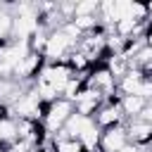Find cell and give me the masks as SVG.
I'll list each match as a JSON object with an SVG mask.
<instances>
[{
    "label": "cell",
    "mask_w": 152,
    "mask_h": 152,
    "mask_svg": "<svg viewBox=\"0 0 152 152\" xmlns=\"http://www.w3.org/2000/svg\"><path fill=\"white\" fill-rule=\"evenodd\" d=\"M126 142H128V135H126V124H124V126L102 131V133H100V145H97V147H100L102 152H119Z\"/></svg>",
    "instance_id": "cell-5"
},
{
    "label": "cell",
    "mask_w": 152,
    "mask_h": 152,
    "mask_svg": "<svg viewBox=\"0 0 152 152\" xmlns=\"http://www.w3.org/2000/svg\"><path fill=\"white\" fill-rule=\"evenodd\" d=\"M48 36H50V31H43V28H38L31 38H28V48H31V52H38V55H45V45H48Z\"/></svg>",
    "instance_id": "cell-10"
},
{
    "label": "cell",
    "mask_w": 152,
    "mask_h": 152,
    "mask_svg": "<svg viewBox=\"0 0 152 152\" xmlns=\"http://www.w3.org/2000/svg\"><path fill=\"white\" fill-rule=\"evenodd\" d=\"M71 114H74V102H69L64 97H57L55 102H48V109H45V116H43L45 131L50 135L62 131L66 126V121L71 119Z\"/></svg>",
    "instance_id": "cell-1"
},
{
    "label": "cell",
    "mask_w": 152,
    "mask_h": 152,
    "mask_svg": "<svg viewBox=\"0 0 152 152\" xmlns=\"http://www.w3.org/2000/svg\"><path fill=\"white\" fill-rule=\"evenodd\" d=\"M102 102H104V97H102L97 90H93V88H88V86H86V88L78 93L76 102H74V112H76V114H81V116L93 119V116L97 114V109L102 107Z\"/></svg>",
    "instance_id": "cell-3"
},
{
    "label": "cell",
    "mask_w": 152,
    "mask_h": 152,
    "mask_svg": "<svg viewBox=\"0 0 152 152\" xmlns=\"http://www.w3.org/2000/svg\"><path fill=\"white\" fill-rule=\"evenodd\" d=\"M66 64H69V69L74 71V76H86V74L93 69V64L88 62V57H86L83 52H78V50H74V52L66 57Z\"/></svg>",
    "instance_id": "cell-8"
},
{
    "label": "cell",
    "mask_w": 152,
    "mask_h": 152,
    "mask_svg": "<svg viewBox=\"0 0 152 152\" xmlns=\"http://www.w3.org/2000/svg\"><path fill=\"white\" fill-rule=\"evenodd\" d=\"M142 43H145L147 48H152V21L147 24V31H145V36H142Z\"/></svg>",
    "instance_id": "cell-13"
},
{
    "label": "cell",
    "mask_w": 152,
    "mask_h": 152,
    "mask_svg": "<svg viewBox=\"0 0 152 152\" xmlns=\"http://www.w3.org/2000/svg\"><path fill=\"white\" fill-rule=\"evenodd\" d=\"M83 88H86V76H71V78L66 81L64 90H62V97L69 100V102H76V97H78V93H81Z\"/></svg>",
    "instance_id": "cell-9"
},
{
    "label": "cell",
    "mask_w": 152,
    "mask_h": 152,
    "mask_svg": "<svg viewBox=\"0 0 152 152\" xmlns=\"http://www.w3.org/2000/svg\"><path fill=\"white\" fill-rule=\"evenodd\" d=\"M97 10H100V2H97V0H83V2H76L74 19H76V17H97Z\"/></svg>",
    "instance_id": "cell-11"
},
{
    "label": "cell",
    "mask_w": 152,
    "mask_h": 152,
    "mask_svg": "<svg viewBox=\"0 0 152 152\" xmlns=\"http://www.w3.org/2000/svg\"><path fill=\"white\" fill-rule=\"evenodd\" d=\"M119 152H145V150H142L140 145H133V142H126V145H124V147H121Z\"/></svg>",
    "instance_id": "cell-14"
},
{
    "label": "cell",
    "mask_w": 152,
    "mask_h": 152,
    "mask_svg": "<svg viewBox=\"0 0 152 152\" xmlns=\"http://www.w3.org/2000/svg\"><path fill=\"white\" fill-rule=\"evenodd\" d=\"M126 135H128V142H133V145H140V147L152 145V126L142 119L126 121Z\"/></svg>",
    "instance_id": "cell-4"
},
{
    "label": "cell",
    "mask_w": 152,
    "mask_h": 152,
    "mask_svg": "<svg viewBox=\"0 0 152 152\" xmlns=\"http://www.w3.org/2000/svg\"><path fill=\"white\" fill-rule=\"evenodd\" d=\"M150 81H152V76H150Z\"/></svg>",
    "instance_id": "cell-15"
},
{
    "label": "cell",
    "mask_w": 152,
    "mask_h": 152,
    "mask_svg": "<svg viewBox=\"0 0 152 152\" xmlns=\"http://www.w3.org/2000/svg\"><path fill=\"white\" fill-rule=\"evenodd\" d=\"M145 107H147V100L140 97V95H124V97H121V109H124L126 121L140 119V114L145 112Z\"/></svg>",
    "instance_id": "cell-6"
},
{
    "label": "cell",
    "mask_w": 152,
    "mask_h": 152,
    "mask_svg": "<svg viewBox=\"0 0 152 152\" xmlns=\"http://www.w3.org/2000/svg\"><path fill=\"white\" fill-rule=\"evenodd\" d=\"M140 119H142V121H147V124L152 126V102H147V107H145V112L140 114Z\"/></svg>",
    "instance_id": "cell-12"
},
{
    "label": "cell",
    "mask_w": 152,
    "mask_h": 152,
    "mask_svg": "<svg viewBox=\"0 0 152 152\" xmlns=\"http://www.w3.org/2000/svg\"><path fill=\"white\" fill-rule=\"evenodd\" d=\"M95 126L100 131H109V128H116V126H124L126 124V116H124V109L121 104H109V102H102V107L97 109V114L93 116Z\"/></svg>",
    "instance_id": "cell-2"
},
{
    "label": "cell",
    "mask_w": 152,
    "mask_h": 152,
    "mask_svg": "<svg viewBox=\"0 0 152 152\" xmlns=\"http://www.w3.org/2000/svg\"><path fill=\"white\" fill-rule=\"evenodd\" d=\"M52 138H55V142H57V152H88L86 145H83L78 138H71L64 128L57 131V133H52Z\"/></svg>",
    "instance_id": "cell-7"
}]
</instances>
